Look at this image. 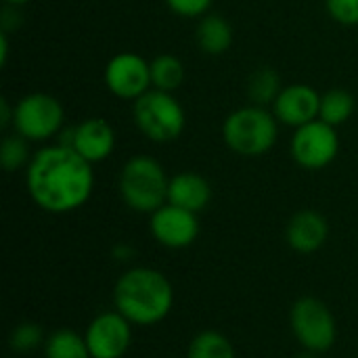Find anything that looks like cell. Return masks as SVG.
<instances>
[{"instance_id":"22","label":"cell","mask_w":358,"mask_h":358,"mask_svg":"<svg viewBox=\"0 0 358 358\" xmlns=\"http://www.w3.org/2000/svg\"><path fill=\"white\" fill-rule=\"evenodd\" d=\"M27 138H23L21 134H8L4 136L2 145H0V164L6 172H15L23 166L29 164V147H27Z\"/></svg>"},{"instance_id":"10","label":"cell","mask_w":358,"mask_h":358,"mask_svg":"<svg viewBox=\"0 0 358 358\" xmlns=\"http://www.w3.org/2000/svg\"><path fill=\"white\" fill-rule=\"evenodd\" d=\"M130 321L115 313L99 315L86 329V344L92 358H122L126 355L132 329Z\"/></svg>"},{"instance_id":"28","label":"cell","mask_w":358,"mask_h":358,"mask_svg":"<svg viewBox=\"0 0 358 358\" xmlns=\"http://www.w3.org/2000/svg\"><path fill=\"white\" fill-rule=\"evenodd\" d=\"M6 4H10V6H21V4H27L29 0H4Z\"/></svg>"},{"instance_id":"14","label":"cell","mask_w":358,"mask_h":358,"mask_svg":"<svg viewBox=\"0 0 358 358\" xmlns=\"http://www.w3.org/2000/svg\"><path fill=\"white\" fill-rule=\"evenodd\" d=\"M287 243L300 254H313L323 248L329 235L327 220L315 210H300L287 224Z\"/></svg>"},{"instance_id":"4","label":"cell","mask_w":358,"mask_h":358,"mask_svg":"<svg viewBox=\"0 0 358 358\" xmlns=\"http://www.w3.org/2000/svg\"><path fill=\"white\" fill-rule=\"evenodd\" d=\"M168 176L151 155L130 157L120 174V193L124 203L141 214H153L168 203Z\"/></svg>"},{"instance_id":"26","label":"cell","mask_w":358,"mask_h":358,"mask_svg":"<svg viewBox=\"0 0 358 358\" xmlns=\"http://www.w3.org/2000/svg\"><path fill=\"white\" fill-rule=\"evenodd\" d=\"M13 115H15V107L10 109V107H8V101L2 99V101H0V126L6 128L8 124H13Z\"/></svg>"},{"instance_id":"24","label":"cell","mask_w":358,"mask_h":358,"mask_svg":"<svg viewBox=\"0 0 358 358\" xmlns=\"http://www.w3.org/2000/svg\"><path fill=\"white\" fill-rule=\"evenodd\" d=\"M329 17L342 25H358V0H325Z\"/></svg>"},{"instance_id":"2","label":"cell","mask_w":358,"mask_h":358,"mask_svg":"<svg viewBox=\"0 0 358 358\" xmlns=\"http://www.w3.org/2000/svg\"><path fill=\"white\" fill-rule=\"evenodd\" d=\"M115 310L134 325H155L168 317L174 292L168 277L155 268H132L124 273L113 292Z\"/></svg>"},{"instance_id":"29","label":"cell","mask_w":358,"mask_h":358,"mask_svg":"<svg viewBox=\"0 0 358 358\" xmlns=\"http://www.w3.org/2000/svg\"><path fill=\"white\" fill-rule=\"evenodd\" d=\"M298 358H315V357H313V355H300Z\"/></svg>"},{"instance_id":"25","label":"cell","mask_w":358,"mask_h":358,"mask_svg":"<svg viewBox=\"0 0 358 358\" xmlns=\"http://www.w3.org/2000/svg\"><path fill=\"white\" fill-rule=\"evenodd\" d=\"M214 0H166L168 8L172 13H176L178 17H187V19H195V17H203Z\"/></svg>"},{"instance_id":"3","label":"cell","mask_w":358,"mask_h":358,"mask_svg":"<svg viewBox=\"0 0 358 358\" xmlns=\"http://www.w3.org/2000/svg\"><path fill=\"white\" fill-rule=\"evenodd\" d=\"M279 120L273 111L258 105H245L231 111L222 124L224 145L243 157H260L268 153L279 136Z\"/></svg>"},{"instance_id":"17","label":"cell","mask_w":358,"mask_h":358,"mask_svg":"<svg viewBox=\"0 0 358 358\" xmlns=\"http://www.w3.org/2000/svg\"><path fill=\"white\" fill-rule=\"evenodd\" d=\"M281 90H283L281 78H279L277 69H273L268 65L254 69L248 78V99L252 101V105L268 107L277 101Z\"/></svg>"},{"instance_id":"7","label":"cell","mask_w":358,"mask_h":358,"mask_svg":"<svg viewBox=\"0 0 358 358\" xmlns=\"http://www.w3.org/2000/svg\"><path fill=\"white\" fill-rule=\"evenodd\" d=\"M292 329L308 352H325L334 346L338 329L331 310L317 298H300L292 308Z\"/></svg>"},{"instance_id":"1","label":"cell","mask_w":358,"mask_h":358,"mask_svg":"<svg viewBox=\"0 0 358 358\" xmlns=\"http://www.w3.org/2000/svg\"><path fill=\"white\" fill-rule=\"evenodd\" d=\"M25 187L38 208L50 214L73 212L92 195V164L71 147H42L27 164Z\"/></svg>"},{"instance_id":"12","label":"cell","mask_w":358,"mask_h":358,"mask_svg":"<svg viewBox=\"0 0 358 358\" xmlns=\"http://www.w3.org/2000/svg\"><path fill=\"white\" fill-rule=\"evenodd\" d=\"M321 94L310 84H287L273 103L275 117L292 128H300L313 120H319Z\"/></svg>"},{"instance_id":"15","label":"cell","mask_w":358,"mask_h":358,"mask_svg":"<svg viewBox=\"0 0 358 358\" xmlns=\"http://www.w3.org/2000/svg\"><path fill=\"white\" fill-rule=\"evenodd\" d=\"M212 199L210 182L195 172H180L170 178L168 185V203L185 208L189 212H201Z\"/></svg>"},{"instance_id":"19","label":"cell","mask_w":358,"mask_h":358,"mask_svg":"<svg viewBox=\"0 0 358 358\" xmlns=\"http://www.w3.org/2000/svg\"><path fill=\"white\" fill-rule=\"evenodd\" d=\"M187 78L185 63L176 55H157L151 61V82L153 88L164 92H174L182 86Z\"/></svg>"},{"instance_id":"8","label":"cell","mask_w":358,"mask_h":358,"mask_svg":"<svg viewBox=\"0 0 358 358\" xmlns=\"http://www.w3.org/2000/svg\"><path fill=\"white\" fill-rule=\"evenodd\" d=\"M340 151V136L334 126L323 120H313L296 128L292 136V157L304 170L327 168Z\"/></svg>"},{"instance_id":"27","label":"cell","mask_w":358,"mask_h":358,"mask_svg":"<svg viewBox=\"0 0 358 358\" xmlns=\"http://www.w3.org/2000/svg\"><path fill=\"white\" fill-rule=\"evenodd\" d=\"M6 57H8V38H6V34L2 31V34H0V63H2V65H6Z\"/></svg>"},{"instance_id":"18","label":"cell","mask_w":358,"mask_h":358,"mask_svg":"<svg viewBox=\"0 0 358 358\" xmlns=\"http://www.w3.org/2000/svg\"><path fill=\"white\" fill-rule=\"evenodd\" d=\"M355 109H357V101H355L352 92H348L344 88H331L325 94H321L319 120L338 128L352 117Z\"/></svg>"},{"instance_id":"13","label":"cell","mask_w":358,"mask_h":358,"mask_svg":"<svg viewBox=\"0 0 358 358\" xmlns=\"http://www.w3.org/2000/svg\"><path fill=\"white\" fill-rule=\"evenodd\" d=\"M76 149L86 162L96 164L107 159L115 149V132L111 124L103 117H88L73 126V143Z\"/></svg>"},{"instance_id":"20","label":"cell","mask_w":358,"mask_h":358,"mask_svg":"<svg viewBox=\"0 0 358 358\" xmlns=\"http://www.w3.org/2000/svg\"><path fill=\"white\" fill-rule=\"evenodd\" d=\"M44 357L46 358H92L86 338L78 336L71 329H57L44 342Z\"/></svg>"},{"instance_id":"23","label":"cell","mask_w":358,"mask_h":358,"mask_svg":"<svg viewBox=\"0 0 358 358\" xmlns=\"http://www.w3.org/2000/svg\"><path fill=\"white\" fill-rule=\"evenodd\" d=\"M42 329L34 323H23L10 334V348L17 352H29L42 344Z\"/></svg>"},{"instance_id":"16","label":"cell","mask_w":358,"mask_h":358,"mask_svg":"<svg viewBox=\"0 0 358 358\" xmlns=\"http://www.w3.org/2000/svg\"><path fill=\"white\" fill-rule=\"evenodd\" d=\"M195 40H197V46L201 52H206L210 57H218L231 48L233 27L222 15H203L197 25Z\"/></svg>"},{"instance_id":"9","label":"cell","mask_w":358,"mask_h":358,"mask_svg":"<svg viewBox=\"0 0 358 358\" xmlns=\"http://www.w3.org/2000/svg\"><path fill=\"white\" fill-rule=\"evenodd\" d=\"M105 84L113 96L134 103L138 96L153 88L151 63L130 50L117 52L105 67Z\"/></svg>"},{"instance_id":"11","label":"cell","mask_w":358,"mask_h":358,"mask_svg":"<svg viewBox=\"0 0 358 358\" xmlns=\"http://www.w3.org/2000/svg\"><path fill=\"white\" fill-rule=\"evenodd\" d=\"M151 235L170 250L189 248L199 235V220L195 212L185 208L164 203L159 210L151 214Z\"/></svg>"},{"instance_id":"21","label":"cell","mask_w":358,"mask_h":358,"mask_svg":"<svg viewBox=\"0 0 358 358\" xmlns=\"http://www.w3.org/2000/svg\"><path fill=\"white\" fill-rule=\"evenodd\" d=\"M187 358H235V348L222 334L201 331L191 342Z\"/></svg>"},{"instance_id":"5","label":"cell","mask_w":358,"mask_h":358,"mask_svg":"<svg viewBox=\"0 0 358 358\" xmlns=\"http://www.w3.org/2000/svg\"><path fill=\"white\" fill-rule=\"evenodd\" d=\"M132 117L136 128L153 143L176 141L187 126V115L174 92L157 88L147 90L132 105Z\"/></svg>"},{"instance_id":"6","label":"cell","mask_w":358,"mask_h":358,"mask_svg":"<svg viewBox=\"0 0 358 358\" xmlns=\"http://www.w3.org/2000/svg\"><path fill=\"white\" fill-rule=\"evenodd\" d=\"M63 105L46 92H29L15 105L13 128L29 143L48 141L63 130Z\"/></svg>"}]
</instances>
